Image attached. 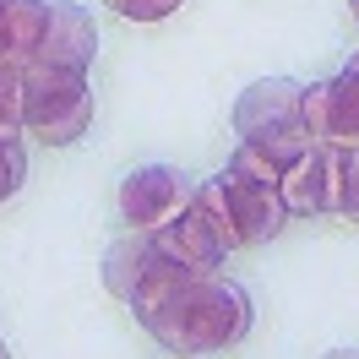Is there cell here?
<instances>
[{
	"label": "cell",
	"mask_w": 359,
	"mask_h": 359,
	"mask_svg": "<svg viewBox=\"0 0 359 359\" xmlns=\"http://www.w3.org/2000/svg\"><path fill=\"white\" fill-rule=\"evenodd\" d=\"M131 311L175 354H218L250 332V294L224 272H191L153 240L147 278L136 283Z\"/></svg>",
	"instance_id": "1"
},
{
	"label": "cell",
	"mask_w": 359,
	"mask_h": 359,
	"mask_svg": "<svg viewBox=\"0 0 359 359\" xmlns=\"http://www.w3.org/2000/svg\"><path fill=\"white\" fill-rule=\"evenodd\" d=\"M234 131H240V147L262 153L272 169H294L316 147L311 131H305V88L289 76L250 82L234 104Z\"/></svg>",
	"instance_id": "2"
},
{
	"label": "cell",
	"mask_w": 359,
	"mask_h": 359,
	"mask_svg": "<svg viewBox=\"0 0 359 359\" xmlns=\"http://www.w3.org/2000/svg\"><path fill=\"white\" fill-rule=\"evenodd\" d=\"M93 126V88L82 71H22V131L44 136L49 147H71Z\"/></svg>",
	"instance_id": "3"
},
{
	"label": "cell",
	"mask_w": 359,
	"mask_h": 359,
	"mask_svg": "<svg viewBox=\"0 0 359 359\" xmlns=\"http://www.w3.org/2000/svg\"><path fill=\"white\" fill-rule=\"evenodd\" d=\"M191 196H196V185L180 175V169L142 163V169H131V175L120 180V218L131 229H142V234H158V229H169L191 207Z\"/></svg>",
	"instance_id": "4"
},
{
	"label": "cell",
	"mask_w": 359,
	"mask_h": 359,
	"mask_svg": "<svg viewBox=\"0 0 359 359\" xmlns=\"http://www.w3.org/2000/svg\"><path fill=\"white\" fill-rule=\"evenodd\" d=\"M305 131H311L316 147L359 153V55L332 82L305 88Z\"/></svg>",
	"instance_id": "5"
},
{
	"label": "cell",
	"mask_w": 359,
	"mask_h": 359,
	"mask_svg": "<svg viewBox=\"0 0 359 359\" xmlns=\"http://www.w3.org/2000/svg\"><path fill=\"white\" fill-rule=\"evenodd\" d=\"M212 180H218V196H224V207H229V229H234V245H240V250L267 245L272 234L283 229L289 207H283V196H278V185L240 175L234 163H229V169H218Z\"/></svg>",
	"instance_id": "6"
},
{
	"label": "cell",
	"mask_w": 359,
	"mask_h": 359,
	"mask_svg": "<svg viewBox=\"0 0 359 359\" xmlns=\"http://www.w3.org/2000/svg\"><path fill=\"white\" fill-rule=\"evenodd\" d=\"M93 49H98V27H93L88 6L55 0V6H49L44 44H39V55H33V66H44V71H82V76H88Z\"/></svg>",
	"instance_id": "7"
},
{
	"label": "cell",
	"mask_w": 359,
	"mask_h": 359,
	"mask_svg": "<svg viewBox=\"0 0 359 359\" xmlns=\"http://www.w3.org/2000/svg\"><path fill=\"white\" fill-rule=\"evenodd\" d=\"M153 240H158V250H163V256H175L180 267H191V272H218V267H224V256H229L224 234L207 224V212H202L196 202L185 207L169 229H158Z\"/></svg>",
	"instance_id": "8"
},
{
	"label": "cell",
	"mask_w": 359,
	"mask_h": 359,
	"mask_svg": "<svg viewBox=\"0 0 359 359\" xmlns=\"http://www.w3.org/2000/svg\"><path fill=\"white\" fill-rule=\"evenodd\" d=\"M49 27V0H6L0 6V66L27 71L44 44Z\"/></svg>",
	"instance_id": "9"
},
{
	"label": "cell",
	"mask_w": 359,
	"mask_h": 359,
	"mask_svg": "<svg viewBox=\"0 0 359 359\" xmlns=\"http://www.w3.org/2000/svg\"><path fill=\"white\" fill-rule=\"evenodd\" d=\"M278 196L289 212H332V147H311L294 169H283Z\"/></svg>",
	"instance_id": "10"
},
{
	"label": "cell",
	"mask_w": 359,
	"mask_h": 359,
	"mask_svg": "<svg viewBox=\"0 0 359 359\" xmlns=\"http://www.w3.org/2000/svg\"><path fill=\"white\" fill-rule=\"evenodd\" d=\"M147 262H153V234H142V229H131L126 240H114V245H109V256H104V283H109L114 299L131 305L136 283L147 278Z\"/></svg>",
	"instance_id": "11"
},
{
	"label": "cell",
	"mask_w": 359,
	"mask_h": 359,
	"mask_svg": "<svg viewBox=\"0 0 359 359\" xmlns=\"http://www.w3.org/2000/svg\"><path fill=\"white\" fill-rule=\"evenodd\" d=\"M332 212L359 224V153L332 147Z\"/></svg>",
	"instance_id": "12"
},
{
	"label": "cell",
	"mask_w": 359,
	"mask_h": 359,
	"mask_svg": "<svg viewBox=\"0 0 359 359\" xmlns=\"http://www.w3.org/2000/svg\"><path fill=\"white\" fill-rule=\"evenodd\" d=\"M22 136V71L0 66V142Z\"/></svg>",
	"instance_id": "13"
},
{
	"label": "cell",
	"mask_w": 359,
	"mask_h": 359,
	"mask_svg": "<svg viewBox=\"0 0 359 359\" xmlns=\"http://www.w3.org/2000/svg\"><path fill=\"white\" fill-rule=\"evenodd\" d=\"M22 180H27V147L17 136H6L0 142V202H11L22 191Z\"/></svg>",
	"instance_id": "14"
},
{
	"label": "cell",
	"mask_w": 359,
	"mask_h": 359,
	"mask_svg": "<svg viewBox=\"0 0 359 359\" xmlns=\"http://www.w3.org/2000/svg\"><path fill=\"white\" fill-rule=\"evenodd\" d=\"M104 6H114L131 22H163L169 11H180V0H104Z\"/></svg>",
	"instance_id": "15"
},
{
	"label": "cell",
	"mask_w": 359,
	"mask_h": 359,
	"mask_svg": "<svg viewBox=\"0 0 359 359\" xmlns=\"http://www.w3.org/2000/svg\"><path fill=\"white\" fill-rule=\"evenodd\" d=\"M327 359H359V348H337V354H327Z\"/></svg>",
	"instance_id": "16"
},
{
	"label": "cell",
	"mask_w": 359,
	"mask_h": 359,
	"mask_svg": "<svg viewBox=\"0 0 359 359\" xmlns=\"http://www.w3.org/2000/svg\"><path fill=\"white\" fill-rule=\"evenodd\" d=\"M0 359H11V354H6V343H0Z\"/></svg>",
	"instance_id": "17"
},
{
	"label": "cell",
	"mask_w": 359,
	"mask_h": 359,
	"mask_svg": "<svg viewBox=\"0 0 359 359\" xmlns=\"http://www.w3.org/2000/svg\"><path fill=\"white\" fill-rule=\"evenodd\" d=\"M348 6H354V17H359V0H348Z\"/></svg>",
	"instance_id": "18"
},
{
	"label": "cell",
	"mask_w": 359,
	"mask_h": 359,
	"mask_svg": "<svg viewBox=\"0 0 359 359\" xmlns=\"http://www.w3.org/2000/svg\"><path fill=\"white\" fill-rule=\"evenodd\" d=\"M180 359H191V354H180Z\"/></svg>",
	"instance_id": "19"
},
{
	"label": "cell",
	"mask_w": 359,
	"mask_h": 359,
	"mask_svg": "<svg viewBox=\"0 0 359 359\" xmlns=\"http://www.w3.org/2000/svg\"><path fill=\"white\" fill-rule=\"evenodd\" d=\"M0 6H6V0H0Z\"/></svg>",
	"instance_id": "20"
}]
</instances>
